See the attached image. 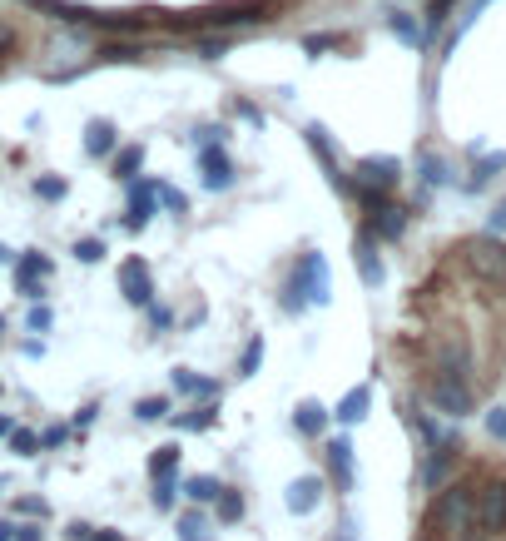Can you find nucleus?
<instances>
[{"instance_id":"obj_1","label":"nucleus","mask_w":506,"mask_h":541,"mask_svg":"<svg viewBox=\"0 0 506 541\" xmlns=\"http://www.w3.org/2000/svg\"><path fill=\"white\" fill-rule=\"evenodd\" d=\"M437 522L462 541H477V492L472 487H447L437 502Z\"/></svg>"},{"instance_id":"obj_2","label":"nucleus","mask_w":506,"mask_h":541,"mask_svg":"<svg viewBox=\"0 0 506 541\" xmlns=\"http://www.w3.org/2000/svg\"><path fill=\"white\" fill-rule=\"evenodd\" d=\"M308 298H313V303H328V264H323V254H303L293 283H288V308H293V313H298Z\"/></svg>"},{"instance_id":"obj_3","label":"nucleus","mask_w":506,"mask_h":541,"mask_svg":"<svg viewBox=\"0 0 506 541\" xmlns=\"http://www.w3.org/2000/svg\"><path fill=\"white\" fill-rule=\"evenodd\" d=\"M462 254H467V269L477 273V278H487V283H502V278H506V244L497 239V234L472 239Z\"/></svg>"},{"instance_id":"obj_4","label":"nucleus","mask_w":506,"mask_h":541,"mask_svg":"<svg viewBox=\"0 0 506 541\" xmlns=\"http://www.w3.org/2000/svg\"><path fill=\"white\" fill-rule=\"evenodd\" d=\"M506 532V482H487L477 492V537Z\"/></svg>"},{"instance_id":"obj_5","label":"nucleus","mask_w":506,"mask_h":541,"mask_svg":"<svg viewBox=\"0 0 506 541\" xmlns=\"http://www.w3.org/2000/svg\"><path fill=\"white\" fill-rule=\"evenodd\" d=\"M263 10H268V0H244V5H214V10L194 15V25H199V30H204V25H253V20H263Z\"/></svg>"},{"instance_id":"obj_6","label":"nucleus","mask_w":506,"mask_h":541,"mask_svg":"<svg viewBox=\"0 0 506 541\" xmlns=\"http://www.w3.org/2000/svg\"><path fill=\"white\" fill-rule=\"evenodd\" d=\"M432 403H437V412H447V417H467V412H472V393H467L462 378L442 373V378L432 383Z\"/></svg>"},{"instance_id":"obj_7","label":"nucleus","mask_w":506,"mask_h":541,"mask_svg":"<svg viewBox=\"0 0 506 541\" xmlns=\"http://www.w3.org/2000/svg\"><path fill=\"white\" fill-rule=\"evenodd\" d=\"M120 293H125L134 308H144L149 298H154V283H149V269L139 264V259H129L125 269H120Z\"/></svg>"},{"instance_id":"obj_8","label":"nucleus","mask_w":506,"mask_h":541,"mask_svg":"<svg viewBox=\"0 0 506 541\" xmlns=\"http://www.w3.org/2000/svg\"><path fill=\"white\" fill-rule=\"evenodd\" d=\"M318 497H323V482H318V477H298V482L288 487V512H298V517H303V512H313V507H318Z\"/></svg>"},{"instance_id":"obj_9","label":"nucleus","mask_w":506,"mask_h":541,"mask_svg":"<svg viewBox=\"0 0 506 541\" xmlns=\"http://www.w3.org/2000/svg\"><path fill=\"white\" fill-rule=\"evenodd\" d=\"M45 273H50V264H45L40 254H25V259H20V269H15V288H20L25 298H35V293H40V278H45Z\"/></svg>"},{"instance_id":"obj_10","label":"nucleus","mask_w":506,"mask_h":541,"mask_svg":"<svg viewBox=\"0 0 506 541\" xmlns=\"http://www.w3.org/2000/svg\"><path fill=\"white\" fill-rule=\"evenodd\" d=\"M402 229H407V209H397V204H378L373 234H378V239H402Z\"/></svg>"},{"instance_id":"obj_11","label":"nucleus","mask_w":506,"mask_h":541,"mask_svg":"<svg viewBox=\"0 0 506 541\" xmlns=\"http://www.w3.org/2000/svg\"><path fill=\"white\" fill-rule=\"evenodd\" d=\"M437 363H442V373L467 378V343H462V338H447V343L437 348Z\"/></svg>"},{"instance_id":"obj_12","label":"nucleus","mask_w":506,"mask_h":541,"mask_svg":"<svg viewBox=\"0 0 506 541\" xmlns=\"http://www.w3.org/2000/svg\"><path fill=\"white\" fill-rule=\"evenodd\" d=\"M358 273H363V283H368V288H378V283H382V259H378V249H373V239H363V244H358Z\"/></svg>"},{"instance_id":"obj_13","label":"nucleus","mask_w":506,"mask_h":541,"mask_svg":"<svg viewBox=\"0 0 506 541\" xmlns=\"http://www.w3.org/2000/svg\"><path fill=\"white\" fill-rule=\"evenodd\" d=\"M154 199H159V189L154 184H139L134 194H129V224L139 229L144 219H149V209H154Z\"/></svg>"},{"instance_id":"obj_14","label":"nucleus","mask_w":506,"mask_h":541,"mask_svg":"<svg viewBox=\"0 0 506 541\" xmlns=\"http://www.w3.org/2000/svg\"><path fill=\"white\" fill-rule=\"evenodd\" d=\"M328 462H333V477H338L343 487H353V447H348L343 437L328 447Z\"/></svg>"},{"instance_id":"obj_15","label":"nucleus","mask_w":506,"mask_h":541,"mask_svg":"<svg viewBox=\"0 0 506 541\" xmlns=\"http://www.w3.org/2000/svg\"><path fill=\"white\" fill-rule=\"evenodd\" d=\"M204 179H209V189H224V184H229V159H224L214 144L204 149Z\"/></svg>"},{"instance_id":"obj_16","label":"nucleus","mask_w":506,"mask_h":541,"mask_svg":"<svg viewBox=\"0 0 506 541\" xmlns=\"http://www.w3.org/2000/svg\"><path fill=\"white\" fill-rule=\"evenodd\" d=\"M110 144H115V125H110V120H90L85 149H90V154H110Z\"/></svg>"},{"instance_id":"obj_17","label":"nucleus","mask_w":506,"mask_h":541,"mask_svg":"<svg viewBox=\"0 0 506 541\" xmlns=\"http://www.w3.org/2000/svg\"><path fill=\"white\" fill-rule=\"evenodd\" d=\"M293 422H298V432H323V422H328V407H323V403H303Z\"/></svg>"},{"instance_id":"obj_18","label":"nucleus","mask_w":506,"mask_h":541,"mask_svg":"<svg viewBox=\"0 0 506 541\" xmlns=\"http://www.w3.org/2000/svg\"><path fill=\"white\" fill-rule=\"evenodd\" d=\"M184 492L204 507V502H219V492H224V487H219V477H189V487H184Z\"/></svg>"},{"instance_id":"obj_19","label":"nucleus","mask_w":506,"mask_h":541,"mask_svg":"<svg viewBox=\"0 0 506 541\" xmlns=\"http://www.w3.org/2000/svg\"><path fill=\"white\" fill-rule=\"evenodd\" d=\"M368 412V388H353L343 403H338V422H358Z\"/></svg>"},{"instance_id":"obj_20","label":"nucleus","mask_w":506,"mask_h":541,"mask_svg":"<svg viewBox=\"0 0 506 541\" xmlns=\"http://www.w3.org/2000/svg\"><path fill=\"white\" fill-rule=\"evenodd\" d=\"M174 467H179V447H159L149 457V477H174Z\"/></svg>"},{"instance_id":"obj_21","label":"nucleus","mask_w":506,"mask_h":541,"mask_svg":"<svg viewBox=\"0 0 506 541\" xmlns=\"http://www.w3.org/2000/svg\"><path fill=\"white\" fill-rule=\"evenodd\" d=\"M179 541H214V537H209V522H204L199 512L179 517Z\"/></svg>"},{"instance_id":"obj_22","label":"nucleus","mask_w":506,"mask_h":541,"mask_svg":"<svg viewBox=\"0 0 506 541\" xmlns=\"http://www.w3.org/2000/svg\"><path fill=\"white\" fill-rule=\"evenodd\" d=\"M447 467H452V447H442V452H437V457L427 462V472H422V482H427V487H437V482L447 477Z\"/></svg>"},{"instance_id":"obj_23","label":"nucleus","mask_w":506,"mask_h":541,"mask_svg":"<svg viewBox=\"0 0 506 541\" xmlns=\"http://www.w3.org/2000/svg\"><path fill=\"white\" fill-rule=\"evenodd\" d=\"M75 259H80V264H100V259H105V244H100V239H85V244H75Z\"/></svg>"},{"instance_id":"obj_24","label":"nucleus","mask_w":506,"mask_h":541,"mask_svg":"<svg viewBox=\"0 0 506 541\" xmlns=\"http://www.w3.org/2000/svg\"><path fill=\"white\" fill-rule=\"evenodd\" d=\"M154 507H159V512L174 507V482H169V477H154Z\"/></svg>"},{"instance_id":"obj_25","label":"nucleus","mask_w":506,"mask_h":541,"mask_svg":"<svg viewBox=\"0 0 506 541\" xmlns=\"http://www.w3.org/2000/svg\"><path fill=\"white\" fill-rule=\"evenodd\" d=\"M244 517V497H224L219 492V522H239Z\"/></svg>"},{"instance_id":"obj_26","label":"nucleus","mask_w":506,"mask_h":541,"mask_svg":"<svg viewBox=\"0 0 506 541\" xmlns=\"http://www.w3.org/2000/svg\"><path fill=\"white\" fill-rule=\"evenodd\" d=\"M35 442H40L35 432H20V427H10V447H15L20 457H30V452H35Z\"/></svg>"},{"instance_id":"obj_27","label":"nucleus","mask_w":506,"mask_h":541,"mask_svg":"<svg viewBox=\"0 0 506 541\" xmlns=\"http://www.w3.org/2000/svg\"><path fill=\"white\" fill-rule=\"evenodd\" d=\"M164 412H169V398H144V403H139V417H144V422H154V417H164Z\"/></svg>"},{"instance_id":"obj_28","label":"nucleus","mask_w":506,"mask_h":541,"mask_svg":"<svg viewBox=\"0 0 506 541\" xmlns=\"http://www.w3.org/2000/svg\"><path fill=\"white\" fill-rule=\"evenodd\" d=\"M139 159H144V149H125V154H120V164H115V169H120V179H129V174L139 169Z\"/></svg>"},{"instance_id":"obj_29","label":"nucleus","mask_w":506,"mask_h":541,"mask_svg":"<svg viewBox=\"0 0 506 541\" xmlns=\"http://www.w3.org/2000/svg\"><path fill=\"white\" fill-rule=\"evenodd\" d=\"M258 363H263V338H253L249 353H244V378H249V373H258Z\"/></svg>"},{"instance_id":"obj_30","label":"nucleus","mask_w":506,"mask_h":541,"mask_svg":"<svg viewBox=\"0 0 506 541\" xmlns=\"http://www.w3.org/2000/svg\"><path fill=\"white\" fill-rule=\"evenodd\" d=\"M487 432L506 442V407H492V412H487Z\"/></svg>"},{"instance_id":"obj_31","label":"nucleus","mask_w":506,"mask_h":541,"mask_svg":"<svg viewBox=\"0 0 506 541\" xmlns=\"http://www.w3.org/2000/svg\"><path fill=\"white\" fill-rule=\"evenodd\" d=\"M497 169H506V154H492V159H487V164L477 169V179H472V184H487V179H492Z\"/></svg>"},{"instance_id":"obj_32","label":"nucleus","mask_w":506,"mask_h":541,"mask_svg":"<svg viewBox=\"0 0 506 541\" xmlns=\"http://www.w3.org/2000/svg\"><path fill=\"white\" fill-rule=\"evenodd\" d=\"M154 189H159V199H164L174 214H184V194H179V189H169V184H154Z\"/></svg>"},{"instance_id":"obj_33","label":"nucleus","mask_w":506,"mask_h":541,"mask_svg":"<svg viewBox=\"0 0 506 541\" xmlns=\"http://www.w3.org/2000/svg\"><path fill=\"white\" fill-rule=\"evenodd\" d=\"M35 194H45V199H60V194H65V184H60V179H40V184H35Z\"/></svg>"},{"instance_id":"obj_34","label":"nucleus","mask_w":506,"mask_h":541,"mask_svg":"<svg viewBox=\"0 0 506 541\" xmlns=\"http://www.w3.org/2000/svg\"><path fill=\"white\" fill-rule=\"evenodd\" d=\"M422 169H427V179H432V184H442V179H447V169H442V159H422Z\"/></svg>"},{"instance_id":"obj_35","label":"nucleus","mask_w":506,"mask_h":541,"mask_svg":"<svg viewBox=\"0 0 506 541\" xmlns=\"http://www.w3.org/2000/svg\"><path fill=\"white\" fill-rule=\"evenodd\" d=\"M105 55H110V60H134V55H139V50H134V45H110V50H105Z\"/></svg>"},{"instance_id":"obj_36","label":"nucleus","mask_w":506,"mask_h":541,"mask_svg":"<svg viewBox=\"0 0 506 541\" xmlns=\"http://www.w3.org/2000/svg\"><path fill=\"white\" fill-rule=\"evenodd\" d=\"M392 30H397V35H402V40H417V30H412V25H407V20H402V15H392Z\"/></svg>"},{"instance_id":"obj_37","label":"nucleus","mask_w":506,"mask_h":541,"mask_svg":"<svg viewBox=\"0 0 506 541\" xmlns=\"http://www.w3.org/2000/svg\"><path fill=\"white\" fill-rule=\"evenodd\" d=\"M506 229V204H497V214H492V234H502Z\"/></svg>"},{"instance_id":"obj_38","label":"nucleus","mask_w":506,"mask_h":541,"mask_svg":"<svg viewBox=\"0 0 506 541\" xmlns=\"http://www.w3.org/2000/svg\"><path fill=\"white\" fill-rule=\"evenodd\" d=\"M15 532H20L15 541H40V527H15Z\"/></svg>"},{"instance_id":"obj_39","label":"nucleus","mask_w":506,"mask_h":541,"mask_svg":"<svg viewBox=\"0 0 506 541\" xmlns=\"http://www.w3.org/2000/svg\"><path fill=\"white\" fill-rule=\"evenodd\" d=\"M10 45H15V30H10V25H0V50H10Z\"/></svg>"},{"instance_id":"obj_40","label":"nucleus","mask_w":506,"mask_h":541,"mask_svg":"<svg viewBox=\"0 0 506 541\" xmlns=\"http://www.w3.org/2000/svg\"><path fill=\"white\" fill-rule=\"evenodd\" d=\"M90 541H125V537H115V532H90Z\"/></svg>"},{"instance_id":"obj_41","label":"nucleus","mask_w":506,"mask_h":541,"mask_svg":"<svg viewBox=\"0 0 506 541\" xmlns=\"http://www.w3.org/2000/svg\"><path fill=\"white\" fill-rule=\"evenodd\" d=\"M0 541H15V527H5V522H0Z\"/></svg>"},{"instance_id":"obj_42","label":"nucleus","mask_w":506,"mask_h":541,"mask_svg":"<svg viewBox=\"0 0 506 541\" xmlns=\"http://www.w3.org/2000/svg\"><path fill=\"white\" fill-rule=\"evenodd\" d=\"M0 437H10V417H0Z\"/></svg>"},{"instance_id":"obj_43","label":"nucleus","mask_w":506,"mask_h":541,"mask_svg":"<svg viewBox=\"0 0 506 541\" xmlns=\"http://www.w3.org/2000/svg\"><path fill=\"white\" fill-rule=\"evenodd\" d=\"M0 328H5V318H0Z\"/></svg>"}]
</instances>
